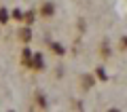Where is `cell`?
<instances>
[{
	"label": "cell",
	"instance_id": "obj_1",
	"mask_svg": "<svg viewBox=\"0 0 127 112\" xmlns=\"http://www.w3.org/2000/svg\"><path fill=\"white\" fill-rule=\"evenodd\" d=\"M6 19H9V13H6L4 9H0V23H4Z\"/></svg>",
	"mask_w": 127,
	"mask_h": 112
},
{
	"label": "cell",
	"instance_id": "obj_2",
	"mask_svg": "<svg viewBox=\"0 0 127 112\" xmlns=\"http://www.w3.org/2000/svg\"><path fill=\"white\" fill-rule=\"evenodd\" d=\"M34 61H36V68L40 70V68H42V57H40V55H36V57H34Z\"/></svg>",
	"mask_w": 127,
	"mask_h": 112
},
{
	"label": "cell",
	"instance_id": "obj_3",
	"mask_svg": "<svg viewBox=\"0 0 127 112\" xmlns=\"http://www.w3.org/2000/svg\"><path fill=\"white\" fill-rule=\"evenodd\" d=\"M21 38H23V40H28V38H30V32L23 30V32H21Z\"/></svg>",
	"mask_w": 127,
	"mask_h": 112
},
{
	"label": "cell",
	"instance_id": "obj_4",
	"mask_svg": "<svg viewBox=\"0 0 127 112\" xmlns=\"http://www.w3.org/2000/svg\"><path fill=\"white\" fill-rule=\"evenodd\" d=\"M13 17L15 19H21V11H13Z\"/></svg>",
	"mask_w": 127,
	"mask_h": 112
}]
</instances>
